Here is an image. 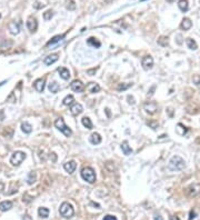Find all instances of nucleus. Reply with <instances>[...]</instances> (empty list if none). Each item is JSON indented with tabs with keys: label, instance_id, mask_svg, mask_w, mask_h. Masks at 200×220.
<instances>
[{
	"label": "nucleus",
	"instance_id": "nucleus-47",
	"mask_svg": "<svg viewBox=\"0 0 200 220\" xmlns=\"http://www.w3.org/2000/svg\"><path fill=\"white\" fill-rule=\"evenodd\" d=\"M170 220H180V219H179V217H177V216H172V217H170Z\"/></svg>",
	"mask_w": 200,
	"mask_h": 220
},
{
	"label": "nucleus",
	"instance_id": "nucleus-28",
	"mask_svg": "<svg viewBox=\"0 0 200 220\" xmlns=\"http://www.w3.org/2000/svg\"><path fill=\"white\" fill-rule=\"evenodd\" d=\"M186 42H187V46H188V48H189V49H191V50H196V49L198 48V46H197V42L195 41L194 39H191V38H188L187 40H186Z\"/></svg>",
	"mask_w": 200,
	"mask_h": 220
},
{
	"label": "nucleus",
	"instance_id": "nucleus-48",
	"mask_svg": "<svg viewBox=\"0 0 200 220\" xmlns=\"http://www.w3.org/2000/svg\"><path fill=\"white\" fill-rule=\"evenodd\" d=\"M167 1H168L169 3H171V2H174V1H176V0H167Z\"/></svg>",
	"mask_w": 200,
	"mask_h": 220
},
{
	"label": "nucleus",
	"instance_id": "nucleus-38",
	"mask_svg": "<svg viewBox=\"0 0 200 220\" xmlns=\"http://www.w3.org/2000/svg\"><path fill=\"white\" fill-rule=\"evenodd\" d=\"M192 81H194V84L197 86V87H199L200 86V76L199 74H195L194 77H192Z\"/></svg>",
	"mask_w": 200,
	"mask_h": 220
},
{
	"label": "nucleus",
	"instance_id": "nucleus-14",
	"mask_svg": "<svg viewBox=\"0 0 200 220\" xmlns=\"http://www.w3.org/2000/svg\"><path fill=\"white\" fill-rule=\"evenodd\" d=\"M8 29H9L10 33H12V35H18L20 31L19 25L15 22V21H11V22L8 23Z\"/></svg>",
	"mask_w": 200,
	"mask_h": 220
},
{
	"label": "nucleus",
	"instance_id": "nucleus-45",
	"mask_svg": "<svg viewBox=\"0 0 200 220\" xmlns=\"http://www.w3.org/2000/svg\"><path fill=\"white\" fill-rule=\"evenodd\" d=\"M155 220H164V219H162L161 216H159V215H155Z\"/></svg>",
	"mask_w": 200,
	"mask_h": 220
},
{
	"label": "nucleus",
	"instance_id": "nucleus-49",
	"mask_svg": "<svg viewBox=\"0 0 200 220\" xmlns=\"http://www.w3.org/2000/svg\"><path fill=\"white\" fill-rule=\"evenodd\" d=\"M141 1H145V0H141Z\"/></svg>",
	"mask_w": 200,
	"mask_h": 220
},
{
	"label": "nucleus",
	"instance_id": "nucleus-29",
	"mask_svg": "<svg viewBox=\"0 0 200 220\" xmlns=\"http://www.w3.org/2000/svg\"><path fill=\"white\" fill-rule=\"evenodd\" d=\"M81 122L84 125L87 129H92V122H91V120L88 118V117H84L82 119H81Z\"/></svg>",
	"mask_w": 200,
	"mask_h": 220
},
{
	"label": "nucleus",
	"instance_id": "nucleus-3",
	"mask_svg": "<svg viewBox=\"0 0 200 220\" xmlns=\"http://www.w3.org/2000/svg\"><path fill=\"white\" fill-rule=\"evenodd\" d=\"M26 159V153L22 151H16L13 152L11 157H10V163L15 167H18L22 163V161Z\"/></svg>",
	"mask_w": 200,
	"mask_h": 220
},
{
	"label": "nucleus",
	"instance_id": "nucleus-43",
	"mask_svg": "<svg viewBox=\"0 0 200 220\" xmlns=\"http://www.w3.org/2000/svg\"><path fill=\"white\" fill-rule=\"evenodd\" d=\"M22 220H33V218L30 217L29 215H25V216H23V218H22Z\"/></svg>",
	"mask_w": 200,
	"mask_h": 220
},
{
	"label": "nucleus",
	"instance_id": "nucleus-23",
	"mask_svg": "<svg viewBox=\"0 0 200 220\" xmlns=\"http://www.w3.org/2000/svg\"><path fill=\"white\" fill-rule=\"evenodd\" d=\"M121 149H122V151L125 155L129 156L131 152H133V149H131V147L129 146V143H128V141H123L122 145H121Z\"/></svg>",
	"mask_w": 200,
	"mask_h": 220
},
{
	"label": "nucleus",
	"instance_id": "nucleus-33",
	"mask_svg": "<svg viewBox=\"0 0 200 220\" xmlns=\"http://www.w3.org/2000/svg\"><path fill=\"white\" fill-rule=\"evenodd\" d=\"M158 43L160 46H162V47H167L168 43H169V41H168V38L165 36L160 37V38L158 39Z\"/></svg>",
	"mask_w": 200,
	"mask_h": 220
},
{
	"label": "nucleus",
	"instance_id": "nucleus-20",
	"mask_svg": "<svg viewBox=\"0 0 200 220\" xmlns=\"http://www.w3.org/2000/svg\"><path fill=\"white\" fill-rule=\"evenodd\" d=\"M181 29L184 30H189L192 27V22H191V20L189 19V18H184L182 19V21H181Z\"/></svg>",
	"mask_w": 200,
	"mask_h": 220
},
{
	"label": "nucleus",
	"instance_id": "nucleus-17",
	"mask_svg": "<svg viewBox=\"0 0 200 220\" xmlns=\"http://www.w3.org/2000/svg\"><path fill=\"white\" fill-rule=\"evenodd\" d=\"M87 90L90 94H97L100 91V86L96 82H90V84H87Z\"/></svg>",
	"mask_w": 200,
	"mask_h": 220
},
{
	"label": "nucleus",
	"instance_id": "nucleus-2",
	"mask_svg": "<svg viewBox=\"0 0 200 220\" xmlns=\"http://www.w3.org/2000/svg\"><path fill=\"white\" fill-rule=\"evenodd\" d=\"M81 177H82L84 181L89 182V184H94L96 181V174H95V170L91 167H84L81 170Z\"/></svg>",
	"mask_w": 200,
	"mask_h": 220
},
{
	"label": "nucleus",
	"instance_id": "nucleus-21",
	"mask_svg": "<svg viewBox=\"0 0 200 220\" xmlns=\"http://www.w3.org/2000/svg\"><path fill=\"white\" fill-rule=\"evenodd\" d=\"M101 140H102V138H101V136L97 132H94L90 136V143H92V145H99V143H101Z\"/></svg>",
	"mask_w": 200,
	"mask_h": 220
},
{
	"label": "nucleus",
	"instance_id": "nucleus-27",
	"mask_svg": "<svg viewBox=\"0 0 200 220\" xmlns=\"http://www.w3.org/2000/svg\"><path fill=\"white\" fill-rule=\"evenodd\" d=\"M21 130L25 133H30L33 131V126L29 122H22L21 123Z\"/></svg>",
	"mask_w": 200,
	"mask_h": 220
},
{
	"label": "nucleus",
	"instance_id": "nucleus-40",
	"mask_svg": "<svg viewBox=\"0 0 200 220\" xmlns=\"http://www.w3.org/2000/svg\"><path fill=\"white\" fill-rule=\"evenodd\" d=\"M103 220H117V218L115 216H111V215H107V216H105Z\"/></svg>",
	"mask_w": 200,
	"mask_h": 220
},
{
	"label": "nucleus",
	"instance_id": "nucleus-11",
	"mask_svg": "<svg viewBox=\"0 0 200 220\" xmlns=\"http://www.w3.org/2000/svg\"><path fill=\"white\" fill-rule=\"evenodd\" d=\"M71 89L74 91V92H81L84 90V84L80 80H74L70 84Z\"/></svg>",
	"mask_w": 200,
	"mask_h": 220
},
{
	"label": "nucleus",
	"instance_id": "nucleus-44",
	"mask_svg": "<svg viewBox=\"0 0 200 220\" xmlns=\"http://www.w3.org/2000/svg\"><path fill=\"white\" fill-rule=\"evenodd\" d=\"M96 70H97V68H96V69H91V70H88L87 74H91V76H92V74L96 72Z\"/></svg>",
	"mask_w": 200,
	"mask_h": 220
},
{
	"label": "nucleus",
	"instance_id": "nucleus-19",
	"mask_svg": "<svg viewBox=\"0 0 200 220\" xmlns=\"http://www.w3.org/2000/svg\"><path fill=\"white\" fill-rule=\"evenodd\" d=\"M12 208V202L9 200L2 201L0 202V211H8Z\"/></svg>",
	"mask_w": 200,
	"mask_h": 220
},
{
	"label": "nucleus",
	"instance_id": "nucleus-26",
	"mask_svg": "<svg viewBox=\"0 0 200 220\" xmlns=\"http://www.w3.org/2000/svg\"><path fill=\"white\" fill-rule=\"evenodd\" d=\"M87 43L92 46V47H95V48H99L100 46H101V42H100L99 40H97L96 38H94V37H90V38L88 39Z\"/></svg>",
	"mask_w": 200,
	"mask_h": 220
},
{
	"label": "nucleus",
	"instance_id": "nucleus-46",
	"mask_svg": "<svg viewBox=\"0 0 200 220\" xmlns=\"http://www.w3.org/2000/svg\"><path fill=\"white\" fill-rule=\"evenodd\" d=\"M3 188H5V184H3L2 182H0V192H2Z\"/></svg>",
	"mask_w": 200,
	"mask_h": 220
},
{
	"label": "nucleus",
	"instance_id": "nucleus-15",
	"mask_svg": "<svg viewBox=\"0 0 200 220\" xmlns=\"http://www.w3.org/2000/svg\"><path fill=\"white\" fill-rule=\"evenodd\" d=\"M33 87L38 92H42L45 89V79H37L33 82Z\"/></svg>",
	"mask_w": 200,
	"mask_h": 220
},
{
	"label": "nucleus",
	"instance_id": "nucleus-12",
	"mask_svg": "<svg viewBox=\"0 0 200 220\" xmlns=\"http://www.w3.org/2000/svg\"><path fill=\"white\" fill-rule=\"evenodd\" d=\"M64 168H65V170L68 174H72L76 170V168H77V163L74 160H70V161H67L64 165Z\"/></svg>",
	"mask_w": 200,
	"mask_h": 220
},
{
	"label": "nucleus",
	"instance_id": "nucleus-34",
	"mask_svg": "<svg viewBox=\"0 0 200 220\" xmlns=\"http://www.w3.org/2000/svg\"><path fill=\"white\" fill-rule=\"evenodd\" d=\"M41 1L42 0H37V1L33 3V8H35V9H41V8H43V7L47 5V3H46L47 1H45V2H42V3H41Z\"/></svg>",
	"mask_w": 200,
	"mask_h": 220
},
{
	"label": "nucleus",
	"instance_id": "nucleus-6",
	"mask_svg": "<svg viewBox=\"0 0 200 220\" xmlns=\"http://www.w3.org/2000/svg\"><path fill=\"white\" fill-rule=\"evenodd\" d=\"M141 65H142V68L145 69V70H150L152 68V66H153V59H152L151 56H146L143 57L141 60Z\"/></svg>",
	"mask_w": 200,
	"mask_h": 220
},
{
	"label": "nucleus",
	"instance_id": "nucleus-4",
	"mask_svg": "<svg viewBox=\"0 0 200 220\" xmlns=\"http://www.w3.org/2000/svg\"><path fill=\"white\" fill-rule=\"evenodd\" d=\"M59 212H60V215H61L64 218H71L74 216V210L70 204H68V202H62L60 208H59Z\"/></svg>",
	"mask_w": 200,
	"mask_h": 220
},
{
	"label": "nucleus",
	"instance_id": "nucleus-50",
	"mask_svg": "<svg viewBox=\"0 0 200 220\" xmlns=\"http://www.w3.org/2000/svg\"><path fill=\"white\" fill-rule=\"evenodd\" d=\"M0 18H1V15H0Z\"/></svg>",
	"mask_w": 200,
	"mask_h": 220
},
{
	"label": "nucleus",
	"instance_id": "nucleus-16",
	"mask_svg": "<svg viewBox=\"0 0 200 220\" xmlns=\"http://www.w3.org/2000/svg\"><path fill=\"white\" fill-rule=\"evenodd\" d=\"M64 38H65V35H58V36H55L53 38L51 39V40H49L48 42H47V48H49V47H52L53 45H56V43H58V42H60L61 40H64Z\"/></svg>",
	"mask_w": 200,
	"mask_h": 220
},
{
	"label": "nucleus",
	"instance_id": "nucleus-10",
	"mask_svg": "<svg viewBox=\"0 0 200 220\" xmlns=\"http://www.w3.org/2000/svg\"><path fill=\"white\" fill-rule=\"evenodd\" d=\"M58 59H59V56L57 55V53L49 55L43 59V64H45L46 66H51L52 64H55L56 61H58Z\"/></svg>",
	"mask_w": 200,
	"mask_h": 220
},
{
	"label": "nucleus",
	"instance_id": "nucleus-1",
	"mask_svg": "<svg viewBox=\"0 0 200 220\" xmlns=\"http://www.w3.org/2000/svg\"><path fill=\"white\" fill-rule=\"evenodd\" d=\"M184 167H186V162L179 156H174L168 165V168L170 169L171 171H179V170H182Z\"/></svg>",
	"mask_w": 200,
	"mask_h": 220
},
{
	"label": "nucleus",
	"instance_id": "nucleus-36",
	"mask_svg": "<svg viewBox=\"0 0 200 220\" xmlns=\"http://www.w3.org/2000/svg\"><path fill=\"white\" fill-rule=\"evenodd\" d=\"M52 16H53V11H52V10H47L46 12H43V19H45L46 21L51 19Z\"/></svg>",
	"mask_w": 200,
	"mask_h": 220
},
{
	"label": "nucleus",
	"instance_id": "nucleus-22",
	"mask_svg": "<svg viewBox=\"0 0 200 220\" xmlns=\"http://www.w3.org/2000/svg\"><path fill=\"white\" fill-rule=\"evenodd\" d=\"M178 7H179V9H180L181 11L186 12V11L189 9V3H188V0H179V2H178Z\"/></svg>",
	"mask_w": 200,
	"mask_h": 220
},
{
	"label": "nucleus",
	"instance_id": "nucleus-9",
	"mask_svg": "<svg viewBox=\"0 0 200 220\" xmlns=\"http://www.w3.org/2000/svg\"><path fill=\"white\" fill-rule=\"evenodd\" d=\"M27 28L29 30L30 33H36V30L38 28V22H37V19L33 18V17H29L28 20H27Z\"/></svg>",
	"mask_w": 200,
	"mask_h": 220
},
{
	"label": "nucleus",
	"instance_id": "nucleus-5",
	"mask_svg": "<svg viewBox=\"0 0 200 220\" xmlns=\"http://www.w3.org/2000/svg\"><path fill=\"white\" fill-rule=\"evenodd\" d=\"M55 127L58 130H60V131H61V132L64 133L65 136L69 137V136H71V135H72V131H71V129H70V128H68V127L66 126L65 121H64V119H62L61 117H60V118H58V119L55 121Z\"/></svg>",
	"mask_w": 200,
	"mask_h": 220
},
{
	"label": "nucleus",
	"instance_id": "nucleus-13",
	"mask_svg": "<svg viewBox=\"0 0 200 220\" xmlns=\"http://www.w3.org/2000/svg\"><path fill=\"white\" fill-rule=\"evenodd\" d=\"M82 111H84V107H82L80 104H72L71 105L70 112L72 113L74 116H78V115H80Z\"/></svg>",
	"mask_w": 200,
	"mask_h": 220
},
{
	"label": "nucleus",
	"instance_id": "nucleus-32",
	"mask_svg": "<svg viewBox=\"0 0 200 220\" xmlns=\"http://www.w3.org/2000/svg\"><path fill=\"white\" fill-rule=\"evenodd\" d=\"M133 86V84H118V87H117V90L118 91H123V90H127L128 88H130Z\"/></svg>",
	"mask_w": 200,
	"mask_h": 220
},
{
	"label": "nucleus",
	"instance_id": "nucleus-25",
	"mask_svg": "<svg viewBox=\"0 0 200 220\" xmlns=\"http://www.w3.org/2000/svg\"><path fill=\"white\" fill-rule=\"evenodd\" d=\"M38 215L40 218H43V219H46V218L49 217V209H47V208L45 207H41L38 209Z\"/></svg>",
	"mask_w": 200,
	"mask_h": 220
},
{
	"label": "nucleus",
	"instance_id": "nucleus-8",
	"mask_svg": "<svg viewBox=\"0 0 200 220\" xmlns=\"http://www.w3.org/2000/svg\"><path fill=\"white\" fill-rule=\"evenodd\" d=\"M187 194L190 197H195L198 194H200V184H192L187 188Z\"/></svg>",
	"mask_w": 200,
	"mask_h": 220
},
{
	"label": "nucleus",
	"instance_id": "nucleus-7",
	"mask_svg": "<svg viewBox=\"0 0 200 220\" xmlns=\"http://www.w3.org/2000/svg\"><path fill=\"white\" fill-rule=\"evenodd\" d=\"M143 109L146 110V112L149 113V115H153V113L157 112V110H158V106L156 102H151V101H149V102H146L143 105Z\"/></svg>",
	"mask_w": 200,
	"mask_h": 220
},
{
	"label": "nucleus",
	"instance_id": "nucleus-31",
	"mask_svg": "<svg viewBox=\"0 0 200 220\" xmlns=\"http://www.w3.org/2000/svg\"><path fill=\"white\" fill-rule=\"evenodd\" d=\"M74 96H72V95H69V96H67V97L62 100V104L65 105V106H70V105L74 104Z\"/></svg>",
	"mask_w": 200,
	"mask_h": 220
},
{
	"label": "nucleus",
	"instance_id": "nucleus-42",
	"mask_svg": "<svg viewBox=\"0 0 200 220\" xmlns=\"http://www.w3.org/2000/svg\"><path fill=\"white\" fill-rule=\"evenodd\" d=\"M195 217H196V214H195L194 211L191 210V211H190V217H189V220H192Z\"/></svg>",
	"mask_w": 200,
	"mask_h": 220
},
{
	"label": "nucleus",
	"instance_id": "nucleus-18",
	"mask_svg": "<svg viewBox=\"0 0 200 220\" xmlns=\"http://www.w3.org/2000/svg\"><path fill=\"white\" fill-rule=\"evenodd\" d=\"M58 72L64 80H68V79L70 78V72H69V70H68L67 68H65V67H59Z\"/></svg>",
	"mask_w": 200,
	"mask_h": 220
},
{
	"label": "nucleus",
	"instance_id": "nucleus-39",
	"mask_svg": "<svg viewBox=\"0 0 200 220\" xmlns=\"http://www.w3.org/2000/svg\"><path fill=\"white\" fill-rule=\"evenodd\" d=\"M178 131H179L180 135H184V133L187 132V129H186V127H184L181 123H179V125H178Z\"/></svg>",
	"mask_w": 200,
	"mask_h": 220
},
{
	"label": "nucleus",
	"instance_id": "nucleus-24",
	"mask_svg": "<svg viewBox=\"0 0 200 220\" xmlns=\"http://www.w3.org/2000/svg\"><path fill=\"white\" fill-rule=\"evenodd\" d=\"M48 89H49L50 92H52V94H57V92L59 91V89H60V86H59L56 81H52L51 84H49Z\"/></svg>",
	"mask_w": 200,
	"mask_h": 220
},
{
	"label": "nucleus",
	"instance_id": "nucleus-37",
	"mask_svg": "<svg viewBox=\"0 0 200 220\" xmlns=\"http://www.w3.org/2000/svg\"><path fill=\"white\" fill-rule=\"evenodd\" d=\"M148 126L150 127V128H152L153 130H156L157 128H158V126H159V123L156 121V120H150V121H148Z\"/></svg>",
	"mask_w": 200,
	"mask_h": 220
},
{
	"label": "nucleus",
	"instance_id": "nucleus-41",
	"mask_svg": "<svg viewBox=\"0 0 200 220\" xmlns=\"http://www.w3.org/2000/svg\"><path fill=\"white\" fill-rule=\"evenodd\" d=\"M128 102H129V104H131V105H133L135 104V98L133 97H131V96H128Z\"/></svg>",
	"mask_w": 200,
	"mask_h": 220
},
{
	"label": "nucleus",
	"instance_id": "nucleus-35",
	"mask_svg": "<svg viewBox=\"0 0 200 220\" xmlns=\"http://www.w3.org/2000/svg\"><path fill=\"white\" fill-rule=\"evenodd\" d=\"M66 8L69 10L76 9V3H74V0H67V2H66Z\"/></svg>",
	"mask_w": 200,
	"mask_h": 220
},
{
	"label": "nucleus",
	"instance_id": "nucleus-30",
	"mask_svg": "<svg viewBox=\"0 0 200 220\" xmlns=\"http://www.w3.org/2000/svg\"><path fill=\"white\" fill-rule=\"evenodd\" d=\"M36 179H37V175H36V172L31 171V172H29V175H28L27 182H28V184H33L36 182Z\"/></svg>",
	"mask_w": 200,
	"mask_h": 220
}]
</instances>
